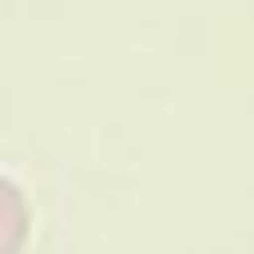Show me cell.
Returning <instances> with one entry per match:
<instances>
[{
    "instance_id": "6da1fadb",
    "label": "cell",
    "mask_w": 254,
    "mask_h": 254,
    "mask_svg": "<svg viewBox=\"0 0 254 254\" xmlns=\"http://www.w3.org/2000/svg\"><path fill=\"white\" fill-rule=\"evenodd\" d=\"M31 237V210L13 179L0 174V254H22Z\"/></svg>"
}]
</instances>
